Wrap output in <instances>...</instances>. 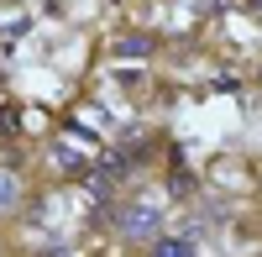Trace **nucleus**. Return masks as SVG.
<instances>
[{"label":"nucleus","instance_id":"2","mask_svg":"<svg viewBox=\"0 0 262 257\" xmlns=\"http://www.w3.org/2000/svg\"><path fill=\"white\" fill-rule=\"evenodd\" d=\"M147 257H200V247H194V237H158Z\"/></svg>","mask_w":262,"mask_h":257},{"label":"nucleus","instance_id":"3","mask_svg":"<svg viewBox=\"0 0 262 257\" xmlns=\"http://www.w3.org/2000/svg\"><path fill=\"white\" fill-rule=\"evenodd\" d=\"M53 168H58V174H74V179L90 174V163H84L79 147H58V153H53Z\"/></svg>","mask_w":262,"mask_h":257},{"label":"nucleus","instance_id":"1","mask_svg":"<svg viewBox=\"0 0 262 257\" xmlns=\"http://www.w3.org/2000/svg\"><path fill=\"white\" fill-rule=\"evenodd\" d=\"M116 226H121V237H126V242L152 247V242L163 237V205H152V200H131V205H121Z\"/></svg>","mask_w":262,"mask_h":257},{"label":"nucleus","instance_id":"5","mask_svg":"<svg viewBox=\"0 0 262 257\" xmlns=\"http://www.w3.org/2000/svg\"><path fill=\"white\" fill-rule=\"evenodd\" d=\"M116 58H152V37H121Z\"/></svg>","mask_w":262,"mask_h":257},{"label":"nucleus","instance_id":"4","mask_svg":"<svg viewBox=\"0 0 262 257\" xmlns=\"http://www.w3.org/2000/svg\"><path fill=\"white\" fill-rule=\"evenodd\" d=\"M16 205H21V179L0 168V216H6V210H16Z\"/></svg>","mask_w":262,"mask_h":257}]
</instances>
